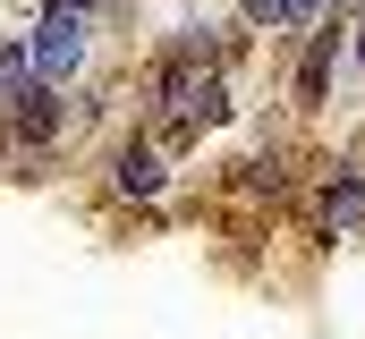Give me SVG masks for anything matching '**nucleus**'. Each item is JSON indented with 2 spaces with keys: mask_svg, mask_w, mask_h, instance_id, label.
Masks as SVG:
<instances>
[{
  "mask_svg": "<svg viewBox=\"0 0 365 339\" xmlns=\"http://www.w3.org/2000/svg\"><path fill=\"white\" fill-rule=\"evenodd\" d=\"M86 17L77 9H43V26L26 34V60H34V85H68L77 68H86Z\"/></svg>",
  "mask_w": 365,
  "mask_h": 339,
  "instance_id": "1",
  "label": "nucleus"
},
{
  "mask_svg": "<svg viewBox=\"0 0 365 339\" xmlns=\"http://www.w3.org/2000/svg\"><path fill=\"white\" fill-rule=\"evenodd\" d=\"M110 187L119 195H162V153L136 136V145H119V162H110Z\"/></svg>",
  "mask_w": 365,
  "mask_h": 339,
  "instance_id": "2",
  "label": "nucleus"
},
{
  "mask_svg": "<svg viewBox=\"0 0 365 339\" xmlns=\"http://www.w3.org/2000/svg\"><path fill=\"white\" fill-rule=\"evenodd\" d=\"M331 60H340V26H323V34L306 43V60H297V102H323V85H331Z\"/></svg>",
  "mask_w": 365,
  "mask_h": 339,
  "instance_id": "3",
  "label": "nucleus"
},
{
  "mask_svg": "<svg viewBox=\"0 0 365 339\" xmlns=\"http://www.w3.org/2000/svg\"><path fill=\"white\" fill-rule=\"evenodd\" d=\"M60 110H68V102H60V85H34V93L17 102V136H26V145H43V136L60 127Z\"/></svg>",
  "mask_w": 365,
  "mask_h": 339,
  "instance_id": "4",
  "label": "nucleus"
},
{
  "mask_svg": "<svg viewBox=\"0 0 365 339\" xmlns=\"http://www.w3.org/2000/svg\"><path fill=\"white\" fill-rule=\"evenodd\" d=\"M26 93H34V60H26V43H0V110L17 119Z\"/></svg>",
  "mask_w": 365,
  "mask_h": 339,
  "instance_id": "5",
  "label": "nucleus"
},
{
  "mask_svg": "<svg viewBox=\"0 0 365 339\" xmlns=\"http://www.w3.org/2000/svg\"><path fill=\"white\" fill-rule=\"evenodd\" d=\"M323 212H331L340 229H357V221H365V178H357V170H340V178L323 187Z\"/></svg>",
  "mask_w": 365,
  "mask_h": 339,
  "instance_id": "6",
  "label": "nucleus"
},
{
  "mask_svg": "<svg viewBox=\"0 0 365 339\" xmlns=\"http://www.w3.org/2000/svg\"><path fill=\"white\" fill-rule=\"evenodd\" d=\"M306 9H314V0H247V17H255V26H297Z\"/></svg>",
  "mask_w": 365,
  "mask_h": 339,
  "instance_id": "7",
  "label": "nucleus"
},
{
  "mask_svg": "<svg viewBox=\"0 0 365 339\" xmlns=\"http://www.w3.org/2000/svg\"><path fill=\"white\" fill-rule=\"evenodd\" d=\"M51 9H77V17H93V9H102V0H51Z\"/></svg>",
  "mask_w": 365,
  "mask_h": 339,
  "instance_id": "8",
  "label": "nucleus"
},
{
  "mask_svg": "<svg viewBox=\"0 0 365 339\" xmlns=\"http://www.w3.org/2000/svg\"><path fill=\"white\" fill-rule=\"evenodd\" d=\"M349 51H357V60H365V26H357V43H349Z\"/></svg>",
  "mask_w": 365,
  "mask_h": 339,
  "instance_id": "9",
  "label": "nucleus"
}]
</instances>
